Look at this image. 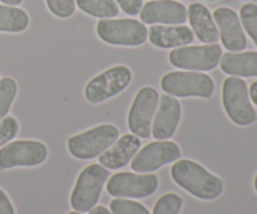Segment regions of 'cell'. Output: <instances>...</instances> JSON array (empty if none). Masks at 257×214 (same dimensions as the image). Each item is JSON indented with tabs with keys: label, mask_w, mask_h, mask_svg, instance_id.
Masks as SVG:
<instances>
[{
	"label": "cell",
	"mask_w": 257,
	"mask_h": 214,
	"mask_svg": "<svg viewBox=\"0 0 257 214\" xmlns=\"http://www.w3.org/2000/svg\"><path fill=\"white\" fill-rule=\"evenodd\" d=\"M222 105L232 123L240 127H248L257 119L251 103L247 84L238 77H228L222 84Z\"/></svg>",
	"instance_id": "obj_5"
},
{
	"label": "cell",
	"mask_w": 257,
	"mask_h": 214,
	"mask_svg": "<svg viewBox=\"0 0 257 214\" xmlns=\"http://www.w3.org/2000/svg\"><path fill=\"white\" fill-rule=\"evenodd\" d=\"M161 89L176 98L211 99L215 93V82L206 73L176 70L161 78Z\"/></svg>",
	"instance_id": "obj_4"
},
{
	"label": "cell",
	"mask_w": 257,
	"mask_h": 214,
	"mask_svg": "<svg viewBox=\"0 0 257 214\" xmlns=\"http://www.w3.org/2000/svg\"><path fill=\"white\" fill-rule=\"evenodd\" d=\"M0 214H15V208L7 193L0 188Z\"/></svg>",
	"instance_id": "obj_29"
},
{
	"label": "cell",
	"mask_w": 257,
	"mask_h": 214,
	"mask_svg": "<svg viewBox=\"0 0 257 214\" xmlns=\"http://www.w3.org/2000/svg\"><path fill=\"white\" fill-rule=\"evenodd\" d=\"M109 178V170L103 165L89 164L79 173L70 193V207L73 210L87 213L99 202L104 184Z\"/></svg>",
	"instance_id": "obj_3"
},
{
	"label": "cell",
	"mask_w": 257,
	"mask_h": 214,
	"mask_svg": "<svg viewBox=\"0 0 257 214\" xmlns=\"http://www.w3.org/2000/svg\"><path fill=\"white\" fill-rule=\"evenodd\" d=\"M3 4L5 5H12V7H18L23 3V0H0Z\"/></svg>",
	"instance_id": "obj_32"
},
{
	"label": "cell",
	"mask_w": 257,
	"mask_h": 214,
	"mask_svg": "<svg viewBox=\"0 0 257 214\" xmlns=\"http://www.w3.org/2000/svg\"><path fill=\"white\" fill-rule=\"evenodd\" d=\"M142 147L141 138L135 134H124L115 140L112 147L98 157L99 164L108 170H118L125 167Z\"/></svg>",
	"instance_id": "obj_16"
},
{
	"label": "cell",
	"mask_w": 257,
	"mask_h": 214,
	"mask_svg": "<svg viewBox=\"0 0 257 214\" xmlns=\"http://www.w3.org/2000/svg\"><path fill=\"white\" fill-rule=\"evenodd\" d=\"M18 94V83L13 78L4 77L0 79V120L4 119L12 109Z\"/></svg>",
	"instance_id": "obj_22"
},
{
	"label": "cell",
	"mask_w": 257,
	"mask_h": 214,
	"mask_svg": "<svg viewBox=\"0 0 257 214\" xmlns=\"http://www.w3.org/2000/svg\"><path fill=\"white\" fill-rule=\"evenodd\" d=\"M188 22L193 35L205 44H215L220 39L217 25L210 9L201 3H192L187 9Z\"/></svg>",
	"instance_id": "obj_18"
},
{
	"label": "cell",
	"mask_w": 257,
	"mask_h": 214,
	"mask_svg": "<svg viewBox=\"0 0 257 214\" xmlns=\"http://www.w3.org/2000/svg\"><path fill=\"white\" fill-rule=\"evenodd\" d=\"M19 132V123L14 117L7 115L0 120V148L12 142Z\"/></svg>",
	"instance_id": "obj_27"
},
{
	"label": "cell",
	"mask_w": 257,
	"mask_h": 214,
	"mask_svg": "<svg viewBox=\"0 0 257 214\" xmlns=\"http://www.w3.org/2000/svg\"><path fill=\"white\" fill-rule=\"evenodd\" d=\"M160 187V180L151 173H115L107 180L108 194L114 198L140 199L155 194Z\"/></svg>",
	"instance_id": "obj_11"
},
{
	"label": "cell",
	"mask_w": 257,
	"mask_h": 214,
	"mask_svg": "<svg viewBox=\"0 0 257 214\" xmlns=\"http://www.w3.org/2000/svg\"><path fill=\"white\" fill-rule=\"evenodd\" d=\"M195 35L187 25L155 24L148 29V40L160 49H175L193 43Z\"/></svg>",
	"instance_id": "obj_17"
},
{
	"label": "cell",
	"mask_w": 257,
	"mask_h": 214,
	"mask_svg": "<svg viewBox=\"0 0 257 214\" xmlns=\"http://www.w3.org/2000/svg\"><path fill=\"white\" fill-rule=\"evenodd\" d=\"M109 210L113 214H151L142 203L127 198H114L110 202Z\"/></svg>",
	"instance_id": "obj_25"
},
{
	"label": "cell",
	"mask_w": 257,
	"mask_h": 214,
	"mask_svg": "<svg viewBox=\"0 0 257 214\" xmlns=\"http://www.w3.org/2000/svg\"><path fill=\"white\" fill-rule=\"evenodd\" d=\"M48 9L54 17L60 19L70 18L75 13V0H45Z\"/></svg>",
	"instance_id": "obj_26"
},
{
	"label": "cell",
	"mask_w": 257,
	"mask_h": 214,
	"mask_svg": "<svg viewBox=\"0 0 257 214\" xmlns=\"http://www.w3.org/2000/svg\"><path fill=\"white\" fill-rule=\"evenodd\" d=\"M181 148L172 140H155L140 149L131 160V168L136 173H152L181 159Z\"/></svg>",
	"instance_id": "obj_12"
},
{
	"label": "cell",
	"mask_w": 257,
	"mask_h": 214,
	"mask_svg": "<svg viewBox=\"0 0 257 214\" xmlns=\"http://www.w3.org/2000/svg\"><path fill=\"white\" fill-rule=\"evenodd\" d=\"M30 19L28 13L19 7L0 4V33L18 34L28 29Z\"/></svg>",
	"instance_id": "obj_20"
},
{
	"label": "cell",
	"mask_w": 257,
	"mask_h": 214,
	"mask_svg": "<svg viewBox=\"0 0 257 214\" xmlns=\"http://www.w3.org/2000/svg\"><path fill=\"white\" fill-rule=\"evenodd\" d=\"M48 158V148L40 140H12L0 148V170L30 168L43 164Z\"/></svg>",
	"instance_id": "obj_9"
},
{
	"label": "cell",
	"mask_w": 257,
	"mask_h": 214,
	"mask_svg": "<svg viewBox=\"0 0 257 214\" xmlns=\"http://www.w3.org/2000/svg\"><path fill=\"white\" fill-rule=\"evenodd\" d=\"M68 214H83V213H80V212H75V210H73V212H69Z\"/></svg>",
	"instance_id": "obj_34"
},
{
	"label": "cell",
	"mask_w": 257,
	"mask_h": 214,
	"mask_svg": "<svg viewBox=\"0 0 257 214\" xmlns=\"http://www.w3.org/2000/svg\"><path fill=\"white\" fill-rule=\"evenodd\" d=\"M119 138V129L114 124L103 123L82 133L72 135L68 139L67 148L73 158L89 160L97 158L112 147Z\"/></svg>",
	"instance_id": "obj_2"
},
{
	"label": "cell",
	"mask_w": 257,
	"mask_h": 214,
	"mask_svg": "<svg viewBox=\"0 0 257 214\" xmlns=\"http://www.w3.org/2000/svg\"><path fill=\"white\" fill-rule=\"evenodd\" d=\"M114 2L123 13L132 17L140 14L143 7V0H114Z\"/></svg>",
	"instance_id": "obj_28"
},
{
	"label": "cell",
	"mask_w": 257,
	"mask_h": 214,
	"mask_svg": "<svg viewBox=\"0 0 257 214\" xmlns=\"http://www.w3.org/2000/svg\"><path fill=\"white\" fill-rule=\"evenodd\" d=\"M132 70L127 65H114L93 77L84 88V98L90 104H100L125 90L132 82Z\"/></svg>",
	"instance_id": "obj_6"
},
{
	"label": "cell",
	"mask_w": 257,
	"mask_h": 214,
	"mask_svg": "<svg viewBox=\"0 0 257 214\" xmlns=\"http://www.w3.org/2000/svg\"><path fill=\"white\" fill-rule=\"evenodd\" d=\"M89 214H113V213L110 212L107 207H104V205H95L93 209L89 210Z\"/></svg>",
	"instance_id": "obj_31"
},
{
	"label": "cell",
	"mask_w": 257,
	"mask_h": 214,
	"mask_svg": "<svg viewBox=\"0 0 257 214\" xmlns=\"http://www.w3.org/2000/svg\"><path fill=\"white\" fill-rule=\"evenodd\" d=\"M206 2H216V0H206Z\"/></svg>",
	"instance_id": "obj_35"
},
{
	"label": "cell",
	"mask_w": 257,
	"mask_h": 214,
	"mask_svg": "<svg viewBox=\"0 0 257 214\" xmlns=\"http://www.w3.org/2000/svg\"><path fill=\"white\" fill-rule=\"evenodd\" d=\"M220 68L230 77H257V52L225 53L221 57Z\"/></svg>",
	"instance_id": "obj_19"
},
{
	"label": "cell",
	"mask_w": 257,
	"mask_h": 214,
	"mask_svg": "<svg viewBox=\"0 0 257 214\" xmlns=\"http://www.w3.org/2000/svg\"><path fill=\"white\" fill-rule=\"evenodd\" d=\"M75 5L83 13L97 19H110L119 14L114 0H75Z\"/></svg>",
	"instance_id": "obj_21"
},
{
	"label": "cell",
	"mask_w": 257,
	"mask_h": 214,
	"mask_svg": "<svg viewBox=\"0 0 257 214\" xmlns=\"http://www.w3.org/2000/svg\"><path fill=\"white\" fill-rule=\"evenodd\" d=\"M181 117H182V107L180 100L172 95H161L157 112L153 118L151 135L156 140L171 139L177 130Z\"/></svg>",
	"instance_id": "obj_15"
},
{
	"label": "cell",
	"mask_w": 257,
	"mask_h": 214,
	"mask_svg": "<svg viewBox=\"0 0 257 214\" xmlns=\"http://www.w3.org/2000/svg\"><path fill=\"white\" fill-rule=\"evenodd\" d=\"M183 199L176 193H166L155 203L152 214H180Z\"/></svg>",
	"instance_id": "obj_24"
},
{
	"label": "cell",
	"mask_w": 257,
	"mask_h": 214,
	"mask_svg": "<svg viewBox=\"0 0 257 214\" xmlns=\"http://www.w3.org/2000/svg\"><path fill=\"white\" fill-rule=\"evenodd\" d=\"M222 48L218 44L185 45L168 54L171 65L190 72H210L220 65Z\"/></svg>",
	"instance_id": "obj_8"
},
{
	"label": "cell",
	"mask_w": 257,
	"mask_h": 214,
	"mask_svg": "<svg viewBox=\"0 0 257 214\" xmlns=\"http://www.w3.org/2000/svg\"><path fill=\"white\" fill-rule=\"evenodd\" d=\"M243 2H247V0H243Z\"/></svg>",
	"instance_id": "obj_36"
},
{
	"label": "cell",
	"mask_w": 257,
	"mask_h": 214,
	"mask_svg": "<svg viewBox=\"0 0 257 214\" xmlns=\"http://www.w3.org/2000/svg\"><path fill=\"white\" fill-rule=\"evenodd\" d=\"M253 188H255V190L257 193V174L255 175V179H253Z\"/></svg>",
	"instance_id": "obj_33"
},
{
	"label": "cell",
	"mask_w": 257,
	"mask_h": 214,
	"mask_svg": "<svg viewBox=\"0 0 257 214\" xmlns=\"http://www.w3.org/2000/svg\"><path fill=\"white\" fill-rule=\"evenodd\" d=\"M170 173L178 187L197 199L215 200L223 192V180L195 160H176Z\"/></svg>",
	"instance_id": "obj_1"
},
{
	"label": "cell",
	"mask_w": 257,
	"mask_h": 214,
	"mask_svg": "<svg viewBox=\"0 0 257 214\" xmlns=\"http://www.w3.org/2000/svg\"><path fill=\"white\" fill-rule=\"evenodd\" d=\"M143 24L181 25L187 22V8L177 0H152L140 12Z\"/></svg>",
	"instance_id": "obj_14"
},
{
	"label": "cell",
	"mask_w": 257,
	"mask_h": 214,
	"mask_svg": "<svg viewBox=\"0 0 257 214\" xmlns=\"http://www.w3.org/2000/svg\"><path fill=\"white\" fill-rule=\"evenodd\" d=\"M160 94L153 87H142L135 95L128 110V129L141 139H148L152 129V122L157 112Z\"/></svg>",
	"instance_id": "obj_10"
},
{
	"label": "cell",
	"mask_w": 257,
	"mask_h": 214,
	"mask_svg": "<svg viewBox=\"0 0 257 214\" xmlns=\"http://www.w3.org/2000/svg\"><path fill=\"white\" fill-rule=\"evenodd\" d=\"M248 94H250L251 100L253 102V104L257 107V80L250 85V89H248Z\"/></svg>",
	"instance_id": "obj_30"
},
{
	"label": "cell",
	"mask_w": 257,
	"mask_h": 214,
	"mask_svg": "<svg viewBox=\"0 0 257 214\" xmlns=\"http://www.w3.org/2000/svg\"><path fill=\"white\" fill-rule=\"evenodd\" d=\"M212 15L223 47L228 52H242L247 47V39L237 13L231 8L220 7Z\"/></svg>",
	"instance_id": "obj_13"
},
{
	"label": "cell",
	"mask_w": 257,
	"mask_h": 214,
	"mask_svg": "<svg viewBox=\"0 0 257 214\" xmlns=\"http://www.w3.org/2000/svg\"><path fill=\"white\" fill-rule=\"evenodd\" d=\"M98 38L115 47H141L148 39L146 24L136 19H100L95 27Z\"/></svg>",
	"instance_id": "obj_7"
},
{
	"label": "cell",
	"mask_w": 257,
	"mask_h": 214,
	"mask_svg": "<svg viewBox=\"0 0 257 214\" xmlns=\"http://www.w3.org/2000/svg\"><path fill=\"white\" fill-rule=\"evenodd\" d=\"M240 20L242 28L257 47V4L247 3L240 9Z\"/></svg>",
	"instance_id": "obj_23"
}]
</instances>
